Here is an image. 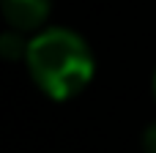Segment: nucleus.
Returning a JSON list of instances; mask_svg holds the SVG:
<instances>
[{
    "mask_svg": "<svg viewBox=\"0 0 156 153\" xmlns=\"http://www.w3.org/2000/svg\"><path fill=\"white\" fill-rule=\"evenodd\" d=\"M151 88H154V99H156V71H154V82H151Z\"/></svg>",
    "mask_w": 156,
    "mask_h": 153,
    "instance_id": "obj_5",
    "label": "nucleus"
},
{
    "mask_svg": "<svg viewBox=\"0 0 156 153\" xmlns=\"http://www.w3.org/2000/svg\"><path fill=\"white\" fill-rule=\"evenodd\" d=\"M0 11H3V19L8 22V27L30 33L47 22L49 0H0Z\"/></svg>",
    "mask_w": 156,
    "mask_h": 153,
    "instance_id": "obj_2",
    "label": "nucleus"
},
{
    "mask_svg": "<svg viewBox=\"0 0 156 153\" xmlns=\"http://www.w3.org/2000/svg\"><path fill=\"white\" fill-rule=\"evenodd\" d=\"M30 79L55 101L74 99L93 79V52L88 41L66 27H47L36 33L25 55Z\"/></svg>",
    "mask_w": 156,
    "mask_h": 153,
    "instance_id": "obj_1",
    "label": "nucleus"
},
{
    "mask_svg": "<svg viewBox=\"0 0 156 153\" xmlns=\"http://www.w3.org/2000/svg\"><path fill=\"white\" fill-rule=\"evenodd\" d=\"M143 153H156V123H151L143 134Z\"/></svg>",
    "mask_w": 156,
    "mask_h": 153,
    "instance_id": "obj_4",
    "label": "nucleus"
},
{
    "mask_svg": "<svg viewBox=\"0 0 156 153\" xmlns=\"http://www.w3.org/2000/svg\"><path fill=\"white\" fill-rule=\"evenodd\" d=\"M22 36H25V33H22V30H14V27L0 36V55H3L5 60H19V57L27 55V44H30V41H25Z\"/></svg>",
    "mask_w": 156,
    "mask_h": 153,
    "instance_id": "obj_3",
    "label": "nucleus"
}]
</instances>
